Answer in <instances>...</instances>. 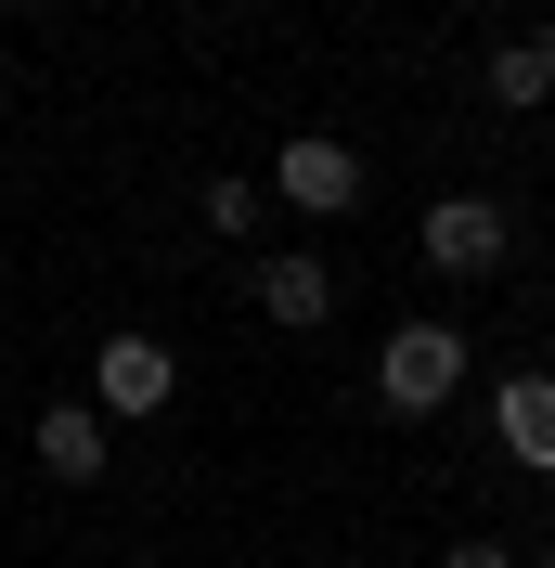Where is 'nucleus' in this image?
I'll use <instances>...</instances> for the list:
<instances>
[{"instance_id": "1", "label": "nucleus", "mask_w": 555, "mask_h": 568, "mask_svg": "<svg viewBox=\"0 0 555 568\" xmlns=\"http://www.w3.org/2000/svg\"><path fill=\"white\" fill-rule=\"evenodd\" d=\"M414 258H426V272H452V284H491L504 258H517V220L491 207V194H440V207L414 220Z\"/></svg>"}, {"instance_id": "2", "label": "nucleus", "mask_w": 555, "mask_h": 568, "mask_svg": "<svg viewBox=\"0 0 555 568\" xmlns=\"http://www.w3.org/2000/svg\"><path fill=\"white\" fill-rule=\"evenodd\" d=\"M452 388H465V336L452 323H387V349H375V400L387 414H440Z\"/></svg>"}, {"instance_id": "3", "label": "nucleus", "mask_w": 555, "mask_h": 568, "mask_svg": "<svg viewBox=\"0 0 555 568\" xmlns=\"http://www.w3.org/2000/svg\"><path fill=\"white\" fill-rule=\"evenodd\" d=\"M272 194H284V207H311V220H349L362 194H375V169H362V142L297 130V142H272Z\"/></svg>"}, {"instance_id": "4", "label": "nucleus", "mask_w": 555, "mask_h": 568, "mask_svg": "<svg viewBox=\"0 0 555 568\" xmlns=\"http://www.w3.org/2000/svg\"><path fill=\"white\" fill-rule=\"evenodd\" d=\"M91 388H104V400H91L104 426H142V414H169V400H181V362L155 349V336H104V362H91Z\"/></svg>"}, {"instance_id": "5", "label": "nucleus", "mask_w": 555, "mask_h": 568, "mask_svg": "<svg viewBox=\"0 0 555 568\" xmlns=\"http://www.w3.org/2000/svg\"><path fill=\"white\" fill-rule=\"evenodd\" d=\"M491 439H504V465L555 478V375H504L491 388Z\"/></svg>"}, {"instance_id": "6", "label": "nucleus", "mask_w": 555, "mask_h": 568, "mask_svg": "<svg viewBox=\"0 0 555 568\" xmlns=\"http://www.w3.org/2000/svg\"><path fill=\"white\" fill-rule=\"evenodd\" d=\"M259 311H272L284 336H311V323L336 311V272H323L311 246H272V258H259Z\"/></svg>"}, {"instance_id": "7", "label": "nucleus", "mask_w": 555, "mask_h": 568, "mask_svg": "<svg viewBox=\"0 0 555 568\" xmlns=\"http://www.w3.org/2000/svg\"><path fill=\"white\" fill-rule=\"evenodd\" d=\"M27 453H39V478H65V491H91V478H104V414H91V400H52Z\"/></svg>"}, {"instance_id": "8", "label": "nucleus", "mask_w": 555, "mask_h": 568, "mask_svg": "<svg viewBox=\"0 0 555 568\" xmlns=\"http://www.w3.org/2000/svg\"><path fill=\"white\" fill-rule=\"evenodd\" d=\"M478 91H491V104H504V116H529V104H543V91H555V27L504 39V52H491V65H478Z\"/></svg>"}, {"instance_id": "9", "label": "nucleus", "mask_w": 555, "mask_h": 568, "mask_svg": "<svg viewBox=\"0 0 555 568\" xmlns=\"http://www.w3.org/2000/svg\"><path fill=\"white\" fill-rule=\"evenodd\" d=\"M208 233H233V246L259 233V181H208Z\"/></svg>"}, {"instance_id": "10", "label": "nucleus", "mask_w": 555, "mask_h": 568, "mask_svg": "<svg viewBox=\"0 0 555 568\" xmlns=\"http://www.w3.org/2000/svg\"><path fill=\"white\" fill-rule=\"evenodd\" d=\"M440 568H517V542H491V530H465V542H452Z\"/></svg>"}, {"instance_id": "11", "label": "nucleus", "mask_w": 555, "mask_h": 568, "mask_svg": "<svg viewBox=\"0 0 555 568\" xmlns=\"http://www.w3.org/2000/svg\"><path fill=\"white\" fill-rule=\"evenodd\" d=\"M529 568H555V542H543V556H529Z\"/></svg>"}]
</instances>
